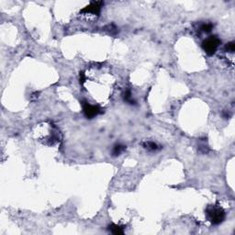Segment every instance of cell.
I'll return each instance as SVG.
<instances>
[{"mask_svg": "<svg viewBox=\"0 0 235 235\" xmlns=\"http://www.w3.org/2000/svg\"><path fill=\"white\" fill-rule=\"evenodd\" d=\"M207 218L213 225L220 224L225 219V212L220 207L209 206L206 209Z\"/></svg>", "mask_w": 235, "mask_h": 235, "instance_id": "obj_1", "label": "cell"}, {"mask_svg": "<svg viewBox=\"0 0 235 235\" xmlns=\"http://www.w3.org/2000/svg\"><path fill=\"white\" fill-rule=\"evenodd\" d=\"M220 40L216 37V36H210L209 38L206 39L202 42V48L205 51V52L208 55H213L215 52H217L220 44Z\"/></svg>", "mask_w": 235, "mask_h": 235, "instance_id": "obj_2", "label": "cell"}, {"mask_svg": "<svg viewBox=\"0 0 235 235\" xmlns=\"http://www.w3.org/2000/svg\"><path fill=\"white\" fill-rule=\"evenodd\" d=\"M103 5H104V3L102 1L91 2L88 6L84 7L80 13L85 14V15H89V16H98Z\"/></svg>", "mask_w": 235, "mask_h": 235, "instance_id": "obj_3", "label": "cell"}, {"mask_svg": "<svg viewBox=\"0 0 235 235\" xmlns=\"http://www.w3.org/2000/svg\"><path fill=\"white\" fill-rule=\"evenodd\" d=\"M83 111H84L85 116L87 119H93L100 113V108L96 105H92L87 103V102H84L83 103Z\"/></svg>", "mask_w": 235, "mask_h": 235, "instance_id": "obj_4", "label": "cell"}, {"mask_svg": "<svg viewBox=\"0 0 235 235\" xmlns=\"http://www.w3.org/2000/svg\"><path fill=\"white\" fill-rule=\"evenodd\" d=\"M108 230L110 231L111 233L113 234H123L124 231H123V228L119 226V225H116V224H112L108 227Z\"/></svg>", "mask_w": 235, "mask_h": 235, "instance_id": "obj_5", "label": "cell"}, {"mask_svg": "<svg viewBox=\"0 0 235 235\" xmlns=\"http://www.w3.org/2000/svg\"><path fill=\"white\" fill-rule=\"evenodd\" d=\"M124 150H125V146H124V145L117 144V145H115V147H114V149H113V151H112V154H113V156H118V155H120Z\"/></svg>", "mask_w": 235, "mask_h": 235, "instance_id": "obj_6", "label": "cell"}, {"mask_svg": "<svg viewBox=\"0 0 235 235\" xmlns=\"http://www.w3.org/2000/svg\"><path fill=\"white\" fill-rule=\"evenodd\" d=\"M143 146H144L145 149H147L149 151H156L157 149H158L157 144L155 142H154V141H147V142H145L143 144Z\"/></svg>", "mask_w": 235, "mask_h": 235, "instance_id": "obj_7", "label": "cell"}, {"mask_svg": "<svg viewBox=\"0 0 235 235\" xmlns=\"http://www.w3.org/2000/svg\"><path fill=\"white\" fill-rule=\"evenodd\" d=\"M213 28V25L211 23H204L200 26V30L202 32H205V33H208V32H210L211 29Z\"/></svg>", "mask_w": 235, "mask_h": 235, "instance_id": "obj_8", "label": "cell"}, {"mask_svg": "<svg viewBox=\"0 0 235 235\" xmlns=\"http://www.w3.org/2000/svg\"><path fill=\"white\" fill-rule=\"evenodd\" d=\"M226 50H227V52H233L235 51V43L233 41H232V42H229V43H227L226 44Z\"/></svg>", "mask_w": 235, "mask_h": 235, "instance_id": "obj_9", "label": "cell"}]
</instances>
